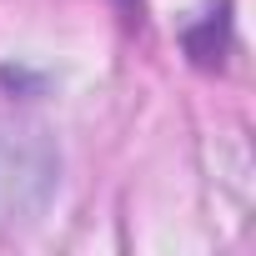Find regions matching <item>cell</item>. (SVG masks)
Wrapping results in <instances>:
<instances>
[{"label":"cell","instance_id":"cell-1","mask_svg":"<svg viewBox=\"0 0 256 256\" xmlns=\"http://www.w3.org/2000/svg\"><path fill=\"white\" fill-rule=\"evenodd\" d=\"M116 6H120V10H126V16H131V20H136V16H141V0H116Z\"/></svg>","mask_w":256,"mask_h":256}]
</instances>
